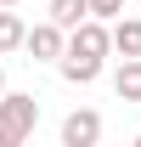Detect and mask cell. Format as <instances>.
<instances>
[{
    "label": "cell",
    "instance_id": "obj_1",
    "mask_svg": "<svg viewBox=\"0 0 141 147\" xmlns=\"http://www.w3.org/2000/svg\"><path fill=\"white\" fill-rule=\"evenodd\" d=\"M40 125V96L34 91H0V147H23Z\"/></svg>",
    "mask_w": 141,
    "mask_h": 147
},
{
    "label": "cell",
    "instance_id": "obj_2",
    "mask_svg": "<svg viewBox=\"0 0 141 147\" xmlns=\"http://www.w3.org/2000/svg\"><path fill=\"white\" fill-rule=\"evenodd\" d=\"M62 45H68V28H62V23H34V28H28V34H23V51L34 57V62H56V57H62Z\"/></svg>",
    "mask_w": 141,
    "mask_h": 147
},
{
    "label": "cell",
    "instance_id": "obj_3",
    "mask_svg": "<svg viewBox=\"0 0 141 147\" xmlns=\"http://www.w3.org/2000/svg\"><path fill=\"white\" fill-rule=\"evenodd\" d=\"M102 142V113L96 108H73L62 119V147H96Z\"/></svg>",
    "mask_w": 141,
    "mask_h": 147
},
{
    "label": "cell",
    "instance_id": "obj_4",
    "mask_svg": "<svg viewBox=\"0 0 141 147\" xmlns=\"http://www.w3.org/2000/svg\"><path fill=\"white\" fill-rule=\"evenodd\" d=\"M56 68H62L68 85H96V79H102V57H73V51H62Z\"/></svg>",
    "mask_w": 141,
    "mask_h": 147
},
{
    "label": "cell",
    "instance_id": "obj_5",
    "mask_svg": "<svg viewBox=\"0 0 141 147\" xmlns=\"http://www.w3.org/2000/svg\"><path fill=\"white\" fill-rule=\"evenodd\" d=\"M107 40H113V51H119V57H141V17H113Z\"/></svg>",
    "mask_w": 141,
    "mask_h": 147
},
{
    "label": "cell",
    "instance_id": "obj_6",
    "mask_svg": "<svg viewBox=\"0 0 141 147\" xmlns=\"http://www.w3.org/2000/svg\"><path fill=\"white\" fill-rule=\"evenodd\" d=\"M113 91H119V102H141V57H124L113 68Z\"/></svg>",
    "mask_w": 141,
    "mask_h": 147
},
{
    "label": "cell",
    "instance_id": "obj_7",
    "mask_svg": "<svg viewBox=\"0 0 141 147\" xmlns=\"http://www.w3.org/2000/svg\"><path fill=\"white\" fill-rule=\"evenodd\" d=\"M23 34H28V23H23L17 11L6 6V11H0V57H11V51H23Z\"/></svg>",
    "mask_w": 141,
    "mask_h": 147
},
{
    "label": "cell",
    "instance_id": "obj_8",
    "mask_svg": "<svg viewBox=\"0 0 141 147\" xmlns=\"http://www.w3.org/2000/svg\"><path fill=\"white\" fill-rule=\"evenodd\" d=\"M85 17H90V0H51V23H62V28H73Z\"/></svg>",
    "mask_w": 141,
    "mask_h": 147
},
{
    "label": "cell",
    "instance_id": "obj_9",
    "mask_svg": "<svg viewBox=\"0 0 141 147\" xmlns=\"http://www.w3.org/2000/svg\"><path fill=\"white\" fill-rule=\"evenodd\" d=\"M90 17H102V23L124 17V0H90Z\"/></svg>",
    "mask_w": 141,
    "mask_h": 147
},
{
    "label": "cell",
    "instance_id": "obj_10",
    "mask_svg": "<svg viewBox=\"0 0 141 147\" xmlns=\"http://www.w3.org/2000/svg\"><path fill=\"white\" fill-rule=\"evenodd\" d=\"M0 6H17V0H0Z\"/></svg>",
    "mask_w": 141,
    "mask_h": 147
},
{
    "label": "cell",
    "instance_id": "obj_11",
    "mask_svg": "<svg viewBox=\"0 0 141 147\" xmlns=\"http://www.w3.org/2000/svg\"><path fill=\"white\" fill-rule=\"evenodd\" d=\"M0 91H6V74H0Z\"/></svg>",
    "mask_w": 141,
    "mask_h": 147
},
{
    "label": "cell",
    "instance_id": "obj_12",
    "mask_svg": "<svg viewBox=\"0 0 141 147\" xmlns=\"http://www.w3.org/2000/svg\"><path fill=\"white\" fill-rule=\"evenodd\" d=\"M136 6H141V0H136Z\"/></svg>",
    "mask_w": 141,
    "mask_h": 147
}]
</instances>
